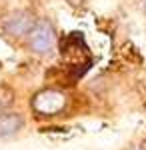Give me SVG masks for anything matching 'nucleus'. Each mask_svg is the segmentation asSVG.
I'll use <instances>...</instances> for the list:
<instances>
[{
  "instance_id": "obj_5",
  "label": "nucleus",
  "mask_w": 146,
  "mask_h": 150,
  "mask_svg": "<svg viewBox=\"0 0 146 150\" xmlns=\"http://www.w3.org/2000/svg\"><path fill=\"white\" fill-rule=\"evenodd\" d=\"M120 56H122L126 62H130V64H142V54H140V50H138L132 42H124L122 44Z\"/></svg>"
},
{
  "instance_id": "obj_3",
  "label": "nucleus",
  "mask_w": 146,
  "mask_h": 150,
  "mask_svg": "<svg viewBox=\"0 0 146 150\" xmlns=\"http://www.w3.org/2000/svg\"><path fill=\"white\" fill-rule=\"evenodd\" d=\"M32 108L40 112V116H56L66 108V96L58 90H42L34 96Z\"/></svg>"
},
{
  "instance_id": "obj_4",
  "label": "nucleus",
  "mask_w": 146,
  "mask_h": 150,
  "mask_svg": "<svg viewBox=\"0 0 146 150\" xmlns=\"http://www.w3.org/2000/svg\"><path fill=\"white\" fill-rule=\"evenodd\" d=\"M24 128V116L20 112H2L0 114V138H10Z\"/></svg>"
},
{
  "instance_id": "obj_1",
  "label": "nucleus",
  "mask_w": 146,
  "mask_h": 150,
  "mask_svg": "<svg viewBox=\"0 0 146 150\" xmlns=\"http://www.w3.org/2000/svg\"><path fill=\"white\" fill-rule=\"evenodd\" d=\"M26 38H28V46H30L32 52H36V54H48L54 48V44H56V30H54V26H52L50 20L40 18V20H36L34 28L30 30V34Z\"/></svg>"
},
{
  "instance_id": "obj_7",
  "label": "nucleus",
  "mask_w": 146,
  "mask_h": 150,
  "mask_svg": "<svg viewBox=\"0 0 146 150\" xmlns=\"http://www.w3.org/2000/svg\"><path fill=\"white\" fill-rule=\"evenodd\" d=\"M66 2L70 4V6H74V8H76V6H82L86 0H66Z\"/></svg>"
},
{
  "instance_id": "obj_2",
  "label": "nucleus",
  "mask_w": 146,
  "mask_h": 150,
  "mask_svg": "<svg viewBox=\"0 0 146 150\" xmlns=\"http://www.w3.org/2000/svg\"><path fill=\"white\" fill-rule=\"evenodd\" d=\"M36 24V16L30 10H16L2 20V32L10 38H24Z\"/></svg>"
},
{
  "instance_id": "obj_8",
  "label": "nucleus",
  "mask_w": 146,
  "mask_h": 150,
  "mask_svg": "<svg viewBox=\"0 0 146 150\" xmlns=\"http://www.w3.org/2000/svg\"><path fill=\"white\" fill-rule=\"evenodd\" d=\"M142 12H144V16H146V0H142Z\"/></svg>"
},
{
  "instance_id": "obj_6",
  "label": "nucleus",
  "mask_w": 146,
  "mask_h": 150,
  "mask_svg": "<svg viewBox=\"0 0 146 150\" xmlns=\"http://www.w3.org/2000/svg\"><path fill=\"white\" fill-rule=\"evenodd\" d=\"M14 104V90L8 84H0V114L6 112Z\"/></svg>"
}]
</instances>
